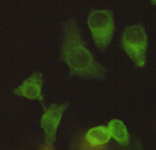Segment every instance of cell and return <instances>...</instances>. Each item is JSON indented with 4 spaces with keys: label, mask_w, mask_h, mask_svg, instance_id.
Returning a JSON list of instances; mask_svg holds the SVG:
<instances>
[{
    "label": "cell",
    "mask_w": 156,
    "mask_h": 150,
    "mask_svg": "<svg viewBox=\"0 0 156 150\" xmlns=\"http://www.w3.org/2000/svg\"><path fill=\"white\" fill-rule=\"evenodd\" d=\"M111 134L108 126L98 125L90 128L86 134L87 142L94 147L101 146L108 144L110 141Z\"/></svg>",
    "instance_id": "cell-6"
},
{
    "label": "cell",
    "mask_w": 156,
    "mask_h": 150,
    "mask_svg": "<svg viewBox=\"0 0 156 150\" xmlns=\"http://www.w3.org/2000/svg\"><path fill=\"white\" fill-rule=\"evenodd\" d=\"M87 25L96 47L102 51L107 49L116 29L113 12L109 9H91L87 16Z\"/></svg>",
    "instance_id": "cell-2"
},
{
    "label": "cell",
    "mask_w": 156,
    "mask_h": 150,
    "mask_svg": "<svg viewBox=\"0 0 156 150\" xmlns=\"http://www.w3.org/2000/svg\"><path fill=\"white\" fill-rule=\"evenodd\" d=\"M111 136L115 139V141L120 145L126 146L129 145L130 137L128 132V129L125 124L119 119H112L108 125Z\"/></svg>",
    "instance_id": "cell-7"
},
{
    "label": "cell",
    "mask_w": 156,
    "mask_h": 150,
    "mask_svg": "<svg viewBox=\"0 0 156 150\" xmlns=\"http://www.w3.org/2000/svg\"><path fill=\"white\" fill-rule=\"evenodd\" d=\"M68 107L69 104L64 103L61 104H52L44 109L40 120V125L45 133V145L47 149L53 148L61 119Z\"/></svg>",
    "instance_id": "cell-4"
},
{
    "label": "cell",
    "mask_w": 156,
    "mask_h": 150,
    "mask_svg": "<svg viewBox=\"0 0 156 150\" xmlns=\"http://www.w3.org/2000/svg\"><path fill=\"white\" fill-rule=\"evenodd\" d=\"M61 59L67 65L69 77L103 80L108 68L97 61L87 49L80 28L74 17H71L62 25Z\"/></svg>",
    "instance_id": "cell-1"
},
{
    "label": "cell",
    "mask_w": 156,
    "mask_h": 150,
    "mask_svg": "<svg viewBox=\"0 0 156 150\" xmlns=\"http://www.w3.org/2000/svg\"><path fill=\"white\" fill-rule=\"evenodd\" d=\"M120 47L136 67L146 65L148 36L142 24H134L125 28L120 37Z\"/></svg>",
    "instance_id": "cell-3"
},
{
    "label": "cell",
    "mask_w": 156,
    "mask_h": 150,
    "mask_svg": "<svg viewBox=\"0 0 156 150\" xmlns=\"http://www.w3.org/2000/svg\"><path fill=\"white\" fill-rule=\"evenodd\" d=\"M43 74L39 71L33 72L30 76L23 81L21 85L18 86L13 94L20 97H24L30 100L40 101L43 110L46 108L44 104V95L42 94Z\"/></svg>",
    "instance_id": "cell-5"
}]
</instances>
